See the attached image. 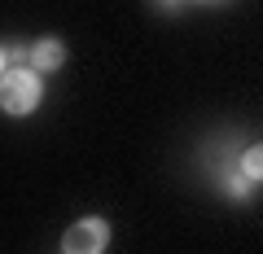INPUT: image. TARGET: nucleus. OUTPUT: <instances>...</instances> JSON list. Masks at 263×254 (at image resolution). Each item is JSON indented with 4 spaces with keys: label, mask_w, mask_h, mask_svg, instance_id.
Returning <instances> with one entry per match:
<instances>
[{
    "label": "nucleus",
    "mask_w": 263,
    "mask_h": 254,
    "mask_svg": "<svg viewBox=\"0 0 263 254\" xmlns=\"http://www.w3.org/2000/svg\"><path fill=\"white\" fill-rule=\"evenodd\" d=\"M40 101H44V84H40L35 70L31 66H5V75H0V110L22 119V114L40 110Z\"/></svg>",
    "instance_id": "obj_1"
},
{
    "label": "nucleus",
    "mask_w": 263,
    "mask_h": 254,
    "mask_svg": "<svg viewBox=\"0 0 263 254\" xmlns=\"http://www.w3.org/2000/svg\"><path fill=\"white\" fill-rule=\"evenodd\" d=\"M105 245H110V224L101 215L79 219L62 232V254H105Z\"/></svg>",
    "instance_id": "obj_2"
},
{
    "label": "nucleus",
    "mask_w": 263,
    "mask_h": 254,
    "mask_svg": "<svg viewBox=\"0 0 263 254\" xmlns=\"http://www.w3.org/2000/svg\"><path fill=\"white\" fill-rule=\"evenodd\" d=\"M27 62H31V70L35 75H48V70H62V62H66V44L62 40H35V44L27 48Z\"/></svg>",
    "instance_id": "obj_3"
},
{
    "label": "nucleus",
    "mask_w": 263,
    "mask_h": 254,
    "mask_svg": "<svg viewBox=\"0 0 263 254\" xmlns=\"http://www.w3.org/2000/svg\"><path fill=\"white\" fill-rule=\"evenodd\" d=\"M259 158H263V149H259V145L241 149V158H237V175H241V180H250V184H259V175H263Z\"/></svg>",
    "instance_id": "obj_4"
},
{
    "label": "nucleus",
    "mask_w": 263,
    "mask_h": 254,
    "mask_svg": "<svg viewBox=\"0 0 263 254\" xmlns=\"http://www.w3.org/2000/svg\"><path fill=\"white\" fill-rule=\"evenodd\" d=\"M228 193H233L237 202H246V198H250V180H241V175H228Z\"/></svg>",
    "instance_id": "obj_5"
},
{
    "label": "nucleus",
    "mask_w": 263,
    "mask_h": 254,
    "mask_svg": "<svg viewBox=\"0 0 263 254\" xmlns=\"http://www.w3.org/2000/svg\"><path fill=\"white\" fill-rule=\"evenodd\" d=\"M5 62H9V66H22V62H27V48H22V44H9V48H5Z\"/></svg>",
    "instance_id": "obj_6"
},
{
    "label": "nucleus",
    "mask_w": 263,
    "mask_h": 254,
    "mask_svg": "<svg viewBox=\"0 0 263 254\" xmlns=\"http://www.w3.org/2000/svg\"><path fill=\"white\" fill-rule=\"evenodd\" d=\"M5 66H9V62H5V48H0V75H5Z\"/></svg>",
    "instance_id": "obj_7"
},
{
    "label": "nucleus",
    "mask_w": 263,
    "mask_h": 254,
    "mask_svg": "<svg viewBox=\"0 0 263 254\" xmlns=\"http://www.w3.org/2000/svg\"><path fill=\"white\" fill-rule=\"evenodd\" d=\"M162 5H167V9H171V5H176V0H162Z\"/></svg>",
    "instance_id": "obj_8"
}]
</instances>
